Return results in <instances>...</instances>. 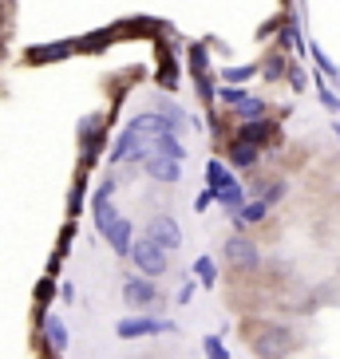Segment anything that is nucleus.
I'll use <instances>...</instances> for the list:
<instances>
[{"label": "nucleus", "instance_id": "15", "mask_svg": "<svg viewBox=\"0 0 340 359\" xmlns=\"http://www.w3.org/2000/svg\"><path fill=\"white\" fill-rule=\"evenodd\" d=\"M254 190H257V198H266L269 205H277V201L289 194V182L285 178H266V182H257Z\"/></svg>", "mask_w": 340, "mask_h": 359}, {"label": "nucleus", "instance_id": "11", "mask_svg": "<svg viewBox=\"0 0 340 359\" xmlns=\"http://www.w3.org/2000/svg\"><path fill=\"white\" fill-rule=\"evenodd\" d=\"M230 217H234V225H237V229H249V225H261V222L269 217V201H266V198H254V201H245L242 210H234Z\"/></svg>", "mask_w": 340, "mask_h": 359}, {"label": "nucleus", "instance_id": "17", "mask_svg": "<svg viewBox=\"0 0 340 359\" xmlns=\"http://www.w3.org/2000/svg\"><path fill=\"white\" fill-rule=\"evenodd\" d=\"M202 351H206V359H230V351H225V344L218 336H206L202 339Z\"/></svg>", "mask_w": 340, "mask_h": 359}, {"label": "nucleus", "instance_id": "7", "mask_svg": "<svg viewBox=\"0 0 340 359\" xmlns=\"http://www.w3.org/2000/svg\"><path fill=\"white\" fill-rule=\"evenodd\" d=\"M234 135L237 138H245V142H257V147L266 150V142H273L277 138V118H242L234 127Z\"/></svg>", "mask_w": 340, "mask_h": 359}, {"label": "nucleus", "instance_id": "22", "mask_svg": "<svg viewBox=\"0 0 340 359\" xmlns=\"http://www.w3.org/2000/svg\"><path fill=\"white\" fill-rule=\"evenodd\" d=\"M336 138H340V123H336Z\"/></svg>", "mask_w": 340, "mask_h": 359}, {"label": "nucleus", "instance_id": "20", "mask_svg": "<svg viewBox=\"0 0 340 359\" xmlns=\"http://www.w3.org/2000/svg\"><path fill=\"white\" fill-rule=\"evenodd\" d=\"M210 201H214V194H210V190H206V194H198V198H194V210L202 213L206 205H210Z\"/></svg>", "mask_w": 340, "mask_h": 359}, {"label": "nucleus", "instance_id": "8", "mask_svg": "<svg viewBox=\"0 0 340 359\" xmlns=\"http://www.w3.org/2000/svg\"><path fill=\"white\" fill-rule=\"evenodd\" d=\"M147 233L162 245V249H170V253L182 245V229H178V222H174L170 213H155V217L147 222Z\"/></svg>", "mask_w": 340, "mask_h": 359}, {"label": "nucleus", "instance_id": "1", "mask_svg": "<svg viewBox=\"0 0 340 359\" xmlns=\"http://www.w3.org/2000/svg\"><path fill=\"white\" fill-rule=\"evenodd\" d=\"M245 336H249V348L257 351V359H285L297 351V332L281 320H254L245 324Z\"/></svg>", "mask_w": 340, "mask_h": 359}, {"label": "nucleus", "instance_id": "18", "mask_svg": "<svg viewBox=\"0 0 340 359\" xmlns=\"http://www.w3.org/2000/svg\"><path fill=\"white\" fill-rule=\"evenodd\" d=\"M257 72H261V67H254V64L249 67H230V72H222V79L225 83H245V79H254Z\"/></svg>", "mask_w": 340, "mask_h": 359}, {"label": "nucleus", "instance_id": "16", "mask_svg": "<svg viewBox=\"0 0 340 359\" xmlns=\"http://www.w3.org/2000/svg\"><path fill=\"white\" fill-rule=\"evenodd\" d=\"M194 273H198V280H202L206 288L218 285V264H214V257H198V261H194Z\"/></svg>", "mask_w": 340, "mask_h": 359}, {"label": "nucleus", "instance_id": "12", "mask_svg": "<svg viewBox=\"0 0 340 359\" xmlns=\"http://www.w3.org/2000/svg\"><path fill=\"white\" fill-rule=\"evenodd\" d=\"M285 67H289V55L281 52V48L266 52V60H261V75H266V83H281V79H285Z\"/></svg>", "mask_w": 340, "mask_h": 359}, {"label": "nucleus", "instance_id": "19", "mask_svg": "<svg viewBox=\"0 0 340 359\" xmlns=\"http://www.w3.org/2000/svg\"><path fill=\"white\" fill-rule=\"evenodd\" d=\"M285 79H289V87H293V91H305V72H301V64H289L285 67Z\"/></svg>", "mask_w": 340, "mask_h": 359}, {"label": "nucleus", "instance_id": "4", "mask_svg": "<svg viewBox=\"0 0 340 359\" xmlns=\"http://www.w3.org/2000/svg\"><path fill=\"white\" fill-rule=\"evenodd\" d=\"M123 300L138 312H162V292L150 276H123Z\"/></svg>", "mask_w": 340, "mask_h": 359}, {"label": "nucleus", "instance_id": "6", "mask_svg": "<svg viewBox=\"0 0 340 359\" xmlns=\"http://www.w3.org/2000/svg\"><path fill=\"white\" fill-rule=\"evenodd\" d=\"M143 170H147L155 182H162V186H174V182H182V162L170 158V154H159V150H150L147 158H143Z\"/></svg>", "mask_w": 340, "mask_h": 359}, {"label": "nucleus", "instance_id": "3", "mask_svg": "<svg viewBox=\"0 0 340 359\" xmlns=\"http://www.w3.org/2000/svg\"><path fill=\"white\" fill-rule=\"evenodd\" d=\"M222 257L234 273H257V269H261V249H257L245 233H234V237L222 245Z\"/></svg>", "mask_w": 340, "mask_h": 359}, {"label": "nucleus", "instance_id": "13", "mask_svg": "<svg viewBox=\"0 0 340 359\" xmlns=\"http://www.w3.org/2000/svg\"><path fill=\"white\" fill-rule=\"evenodd\" d=\"M266 115H269V103H266V99H257V95H249V91H245L242 103H234V118H237V123H242V118H266Z\"/></svg>", "mask_w": 340, "mask_h": 359}, {"label": "nucleus", "instance_id": "5", "mask_svg": "<svg viewBox=\"0 0 340 359\" xmlns=\"http://www.w3.org/2000/svg\"><path fill=\"white\" fill-rule=\"evenodd\" d=\"M119 339H138V336H162V332H178L170 320H155V316H131L115 324Z\"/></svg>", "mask_w": 340, "mask_h": 359}, {"label": "nucleus", "instance_id": "2", "mask_svg": "<svg viewBox=\"0 0 340 359\" xmlns=\"http://www.w3.org/2000/svg\"><path fill=\"white\" fill-rule=\"evenodd\" d=\"M131 261L143 276H162L170 269V249H162L150 233H143V237L131 241Z\"/></svg>", "mask_w": 340, "mask_h": 359}, {"label": "nucleus", "instance_id": "9", "mask_svg": "<svg viewBox=\"0 0 340 359\" xmlns=\"http://www.w3.org/2000/svg\"><path fill=\"white\" fill-rule=\"evenodd\" d=\"M225 158H230V166H237V170H254L257 162H261V147L234 135L230 138V147H225Z\"/></svg>", "mask_w": 340, "mask_h": 359}, {"label": "nucleus", "instance_id": "10", "mask_svg": "<svg viewBox=\"0 0 340 359\" xmlns=\"http://www.w3.org/2000/svg\"><path fill=\"white\" fill-rule=\"evenodd\" d=\"M206 186H210V194H225V190H234V186H242V182L234 178V170L225 166V162L210 158L206 162Z\"/></svg>", "mask_w": 340, "mask_h": 359}, {"label": "nucleus", "instance_id": "21", "mask_svg": "<svg viewBox=\"0 0 340 359\" xmlns=\"http://www.w3.org/2000/svg\"><path fill=\"white\" fill-rule=\"evenodd\" d=\"M190 296H194V285L186 280V285H182V292H178V304H190Z\"/></svg>", "mask_w": 340, "mask_h": 359}, {"label": "nucleus", "instance_id": "14", "mask_svg": "<svg viewBox=\"0 0 340 359\" xmlns=\"http://www.w3.org/2000/svg\"><path fill=\"white\" fill-rule=\"evenodd\" d=\"M44 336H48V348L52 351H64L67 348V327L60 316H48L44 320Z\"/></svg>", "mask_w": 340, "mask_h": 359}]
</instances>
